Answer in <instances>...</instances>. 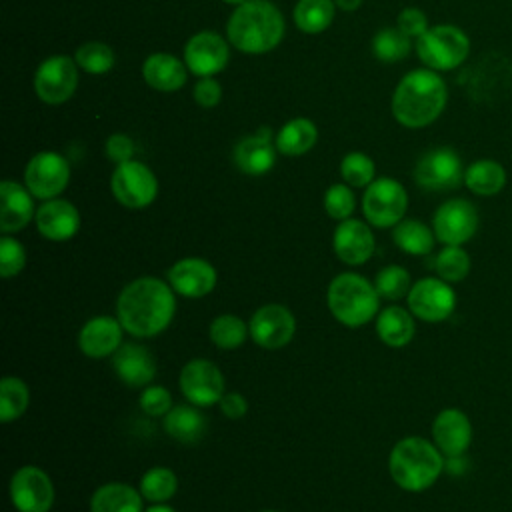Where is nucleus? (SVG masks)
I'll list each match as a JSON object with an SVG mask.
<instances>
[{"label":"nucleus","instance_id":"obj_1","mask_svg":"<svg viewBox=\"0 0 512 512\" xmlns=\"http://www.w3.org/2000/svg\"><path fill=\"white\" fill-rule=\"evenodd\" d=\"M176 292L168 280L138 276L130 280L116 298V318L134 338L162 334L176 316Z\"/></svg>","mask_w":512,"mask_h":512},{"label":"nucleus","instance_id":"obj_2","mask_svg":"<svg viewBox=\"0 0 512 512\" xmlns=\"http://www.w3.org/2000/svg\"><path fill=\"white\" fill-rule=\"evenodd\" d=\"M448 88L436 70L416 68L408 72L392 94V114L406 128L432 124L446 108Z\"/></svg>","mask_w":512,"mask_h":512},{"label":"nucleus","instance_id":"obj_3","mask_svg":"<svg viewBox=\"0 0 512 512\" xmlns=\"http://www.w3.org/2000/svg\"><path fill=\"white\" fill-rule=\"evenodd\" d=\"M226 34L240 52L264 54L282 42L284 18L268 0H246L230 14Z\"/></svg>","mask_w":512,"mask_h":512},{"label":"nucleus","instance_id":"obj_4","mask_svg":"<svg viewBox=\"0 0 512 512\" xmlns=\"http://www.w3.org/2000/svg\"><path fill=\"white\" fill-rule=\"evenodd\" d=\"M438 446L422 436L398 440L388 454V472L394 484L406 492L428 490L442 474L446 462Z\"/></svg>","mask_w":512,"mask_h":512},{"label":"nucleus","instance_id":"obj_5","mask_svg":"<svg viewBox=\"0 0 512 512\" xmlns=\"http://www.w3.org/2000/svg\"><path fill=\"white\" fill-rule=\"evenodd\" d=\"M380 294L366 276L358 272L336 274L326 290V304L334 320L348 328H360L380 312Z\"/></svg>","mask_w":512,"mask_h":512},{"label":"nucleus","instance_id":"obj_6","mask_svg":"<svg viewBox=\"0 0 512 512\" xmlns=\"http://www.w3.org/2000/svg\"><path fill=\"white\" fill-rule=\"evenodd\" d=\"M416 54L426 68L448 72L464 64L468 58L470 38L454 24L430 26L420 38H416Z\"/></svg>","mask_w":512,"mask_h":512},{"label":"nucleus","instance_id":"obj_7","mask_svg":"<svg viewBox=\"0 0 512 512\" xmlns=\"http://www.w3.org/2000/svg\"><path fill=\"white\" fill-rule=\"evenodd\" d=\"M408 208L406 188L388 176L370 182L362 196V214L374 228H394Z\"/></svg>","mask_w":512,"mask_h":512},{"label":"nucleus","instance_id":"obj_8","mask_svg":"<svg viewBox=\"0 0 512 512\" xmlns=\"http://www.w3.org/2000/svg\"><path fill=\"white\" fill-rule=\"evenodd\" d=\"M460 154L450 146H438L424 152L414 166V180L422 190L448 192L464 184Z\"/></svg>","mask_w":512,"mask_h":512},{"label":"nucleus","instance_id":"obj_9","mask_svg":"<svg viewBox=\"0 0 512 512\" xmlns=\"http://www.w3.org/2000/svg\"><path fill=\"white\" fill-rule=\"evenodd\" d=\"M110 190L122 206L130 210H140L156 200L158 180L146 164L138 160H128L116 164L110 178Z\"/></svg>","mask_w":512,"mask_h":512},{"label":"nucleus","instance_id":"obj_10","mask_svg":"<svg viewBox=\"0 0 512 512\" xmlns=\"http://www.w3.org/2000/svg\"><path fill=\"white\" fill-rule=\"evenodd\" d=\"M178 386L186 402L208 408L222 400L226 394V382L222 370L206 358L188 360L178 376Z\"/></svg>","mask_w":512,"mask_h":512},{"label":"nucleus","instance_id":"obj_11","mask_svg":"<svg viewBox=\"0 0 512 512\" xmlns=\"http://www.w3.org/2000/svg\"><path fill=\"white\" fill-rule=\"evenodd\" d=\"M10 502L18 512H50L56 490L48 472L40 466H20L8 484Z\"/></svg>","mask_w":512,"mask_h":512},{"label":"nucleus","instance_id":"obj_12","mask_svg":"<svg viewBox=\"0 0 512 512\" xmlns=\"http://www.w3.org/2000/svg\"><path fill=\"white\" fill-rule=\"evenodd\" d=\"M406 302L414 318L424 322H442L450 318L456 308V292L450 282L438 276H426L412 284Z\"/></svg>","mask_w":512,"mask_h":512},{"label":"nucleus","instance_id":"obj_13","mask_svg":"<svg viewBox=\"0 0 512 512\" xmlns=\"http://www.w3.org/2000/svg\"><path fill=\"white\" fill-rule=\"evenodd\" d=\"M70 182L68 160L52 150L34 154L24 168V186L34 198L50 200L58 198Z\"/></svg>","mask_w":512,"mask_h":512},{"label":"nucleus","instance_id":"obj_14","mask_svg":"<svg viewBox=\"0 0 512 512\" xmlns=\"http://www.w3.org/2000/svg\"><path fill=\"white\" fill-rule=\"evenodd\" d=\"M480 218L476 206L466 198H450L442 202L432 216V230L444 246H462L478 230Z\"/></svg>","mask_w":512,"mask_h":512},{"label":"nucleus","instance_id":"obj_15","mask_svg":"<svg viewBox=\"0 0 512 512\" xmlns=\"http://www.w3.org/2000/svg\"><path fill=\"white\" fill-rule=\"evenodd\" d=\"M78 86V64L74 58L58 54L40 62L34 74L36 96L46 104H62L72 98Z\"/></svg>","mask_w":512,"mask_h":512},{"label":"nucleus","instance_id":"obj_16","mask_svg":"<svg viewBox=\"0 0 512 512\" xmlns=\"http://www.w3.org/2000/svg\"><path fill=\"white\" fill-rule=\"evenodd\" d=\"M250 338L264 350L288 346L296 334V318L284 304H264L248 320Z\"/></svg>","mask_w":512,"mask_h":512},{"label":"nucleus","instance_id":"obj_17","mask_svg":"<svg viewBox=\"0 0 512 512\" xmlns=\"http://www.w3.org/2000/svg\"><path fill=\"white\" fill-rule=\"evenodd\" d=\"M166 280L178 296L198 300L208 296L216 288L218 272L210 260L198 258V256H186L176 260L168 268Z\"/></svg>","mask_w":512,"mask_h":512},{"label":"nucleus","instance_id":"obj_18","mask_svg":"<svg viewBox=\"0 0 512 512\" xmlns=\"http://www.w3.org/2000/svg\"><path fill=\"white\" fill-rule=\"evenodd\" d=\"M374 248L376 238L366 222L358 218H348L334 228L332 250L340 262L348 266H362L372 258Z\"/></svg>","mask_w":512,"mask_h":512},{"label":"nucleus","instance_id":"obj_19","mask_svg":"<svg viewBox=\"0 0 512 512\" xmlns=\"http://www.w3.org/2000/svg\"><path fill=\"white\" fill-rule=\"evenodd\" d=\"M228 56L230 52L226 40L212 30H202L194 34L184 46V64L192 74L200 78L214 76L224 70Z\"/></svg>","mask_w":512,"mask_h":512},{"label":"nucleus","instance_id":"obj_20","mask_svg":"<svg viewBox=\"0 0 512 512\" xmlns=\"http://www.w3.org/2000/svg\"><path fill=\"white\" fill-rule=\"evenodd\" d=\"M124 326L116 316L100 314L86 320L78 332V348L84 356L100 360L112 358V354L124 344Z\"/></svg>","mask_w":512,"mask_h":512},{"label":"nucleus","instance_id":"obj_21","mask_svg":"<svg viewBox=\"0 0 512 512\" xmlns=\"http://www.w3.org/2000/svg\"><path fill=\"white\" fill-rule=\"evenodd\" d=\"M112 370L118 380L130 388H146L152 384L158 364L154 354L138 342H124L112 354Z\"/></svg>","mask_w":512,"mask_h":512},{"label":"nucleus","instance_id":"obj_22","mask_svg":"<svg viewBox=\"0 0 512 512\" xmlns=\"http://www.w3.org/2000/svg\"><path fill=\"white\" fill-rule=\"evenodd\" d=\"M34 222L42 238L52 242H66L80 230V212L72 202L64 198H50L36 208Z\"/></svg>","mask_w":512,"mask_h":512},{"label":"nucleus","instance_id":"obj_23","mask_svg":"<svg viewBox=\"0 0 512 512\" xmlns=\"http://www.w3.org/2000/svg\"><path fill=\"white\" fill-rule=\"evenodd\" d=\"M432 442L446 458L462 456L472 442L470 418L460 408H444L432 422Z\"/></svg>","mask_w":512,"mask_h":512},{"label":"nucleus","instance_id":"obj_24","mask_svg":"<svg viewBox=\"0 0 512 512\" xmlns=\"http://www.w3.org/2000/svg\"><path fill=\"white\" fill-rule=\"evenodd\" d=\"M32 198V192L14 180L0 184V230L4 234H16L30 224L36 216Z\"/></svg>","mask_w":512,"mask_h":512},{"label":"nucleus","instance_id":"obj_25","mask_svg":"<svg viewBox=\"0 0 512 512\" xmlns=\"http://www.w3.org/2000/svg\"><path fill=\"white\" fill-rule=\"evenodd\" d=\"M236 168L248 176H262L272 170L276 162V146H272L270 132L260 128L256 134L244 136L232 150Z\"/></svg>","mask_w":512,"mask_h":512},{"label":"nucleus","instance_id":"obj_26","mask_svg":"<svg viewBox=\"0 0 512 512\" xmlns=\"http://www.w3.org/2000/svg\"><path fill=\"white\" fill-rule=\"evenodd\" d=\"M142 76L148 86L160 92H174L186 84L188 66L166 52L150 54L142 64Z\"/></svg>","mask_w":512,"mask_h":512},{"label":"nucleus","instance_id":"obj_27","mask_svg":"<svg viewBox=\"0 0 512 512\" xmlns=\"http://www.w3.org/2000/svg\"><path fill=\"white\" fill-rule=\"evenodd\" d=\"M162 426L172 440L180 444H196L206 434L208 420L200 406L184 402L172 406V410L164 416Z\"/></svg>","mask_w":512,"mask_h":512},{"label":"nucleus","instance_id":"obj_28","mask_svg":"<svg viewBox=\"0 0 512 512\" xmlns=\"http://www.w3.org/2000/svg\"><path fill=\"white\" fill-rule=\"evenodd\" d=\"M144 496L126 482H106L90 496V512H144Z\"/></svg>","mask_w":512,"mask_h":512},{"label":"nucleus","instance_id":"obj_29","mask_svg":"<svg viewBox=\"0 0 512 512\" xmlns=\"http://www.w3.org/2000/svg\"><path fill=\"white\" fill-rule=\"evenodd\" d=\"M376 334L390 348H404L416 334L414 314L402 306H386L376 316Z\"/></svg>","mask_w":512,"mask_h":512},{"label":"nucleus","instance_id":"obj_30","mask_svg":"<svg viewBox=\"0 0 512 512\" xmlns=\"http://www.w3.org/2000/svg\"><path fill=\"white\" fill-rule=\"evenodd\" d=\"M464 186L476 196H496L506 186V170L498 160L480 158L466 168Z\"/></svg>","mask_w":512,"mask_h":512},{"label":"nucleus","instance_id":"obj_31","mask_svg":"<svg viewBox=\"0 0 512 512\" xmlns=\"http://www.w3.org/2000/svg\"><path fill=\"white\" fill-rule=\"evenodd\" d=\"M318 140V128L308 118H294L286 122L276 136V150L284 156H302Z\"/></svg>","mask_w":512,"mask_h":512},{"label":"nucleus","instance_id":"obj_32","mask_svg":"<svg viewBox=\"0 0 512 512\" xmlns=\"http://www.w3.org/2000/svg\"><path fill=\"white\" fill-rule=\"evenodd\" d=\"M394 244L410 256H426L436 244L434 230L420 220L404 218L392 228Z\"/></svg>","mask_w":512,"mask_h":512},{"label":"nucleus","instance_id":"obj_33","mask_svg":"<svg viewBox=\"0 0 512 512\" xmlns=\"http://www.w3.org/2000/svg\"><path fill=\"white\" fill-rule=\"evenodd\" d=\"M208 336L218 350H236L250 336V328L248 322H244L240 316L224 312L210 322Z\"/></svg>","mask_w":512,"mask_h":512},{"label":"nucleus","instance_id":"obj_34","mask_svg":"<svg viewBox=\"0 0 512 512\" xmlns=\"http://www.w3.org/2000/svg\"><path fill=\"white\" fill-rule=\"evenodd\" d=\"M138 490L146 502L164 504L178 492V476L168 466H152L142 474Z\"/></svg>","mask_w":512,"mask_h":512},{"label":"nucleus","instance_id":"obj_35","mask_svg":"<svg viewBox=\"0 0 512 512\" xmlns=\"http://www.w3.org/2000/svg\"><path fill=\"white\" fill-rule=\"evenodd\" d=\"M30 404V388L28 384L12 374H6L0 380V420L4 424L18 420Z\"/></svg>","mask_w":512,"mask_h":512},{"label":"nucleus","instance_id":"obj_36","mask_svg":"<svg viewBox=\"0 0 512 512\" xmlns=\"http://www.w3.org/2000/svg\"><path fill=\"white\" fill-rule=\"evenodd\" d=\"M334 6V0H298L294 24L306 34H320L334 20Z\"/></svg>","mask_w":512,"mask_h":512},{"label":"nucleus","instance_id":"obj_37","mask_svg":"<svg viewBox=\"0 0 512 512\" xmlns=\"http://www.w3.org/2000/svg\"><path fill=\"white\" fill-rule=\"evenodd\" d=\"M438 278L456 284L470 274V256L462 246H444L430 264Z\"/></svg>","mask_w":512,"mask_h":512},{"label":"nucleus","instance_id":"obj_38","mask_svg":"<svg viewBox=\"0 0 512 512\" xmlns=\"http://www.w3.org/2000/svg\"><path fill=\"white\" fill-rule=\"evenodd\" d=\"M410 48V36H406L398 26L378 30L372 40V52L384 64H392L406 58L410 54Z\"/></svg>","mask_w":512,"mask_h":512},{"label":"nucleus","instance_id":"obj_39","mask_svg":"<svg viewBox=\"0 0 512 512\" xmlns=\"http://www.w3.org/2000/svg\"><path fill=\"white\" fill-rule=\"evenodd\" d=\"M374 286L382 300L398 302L408 296V292L412 288V278L404 266L390 264V266H384L378 270V274L374 278Z\"/></svg>","mask_w":512,"mask_h":512},{"label":"nucleus","instance_id":"obj_40","mask_svg":"<svg viewBox=\"0 0 512 512\" xmlns=\"http://www.w3.org/2000/svg\"><path fill=\"white\" fill-rule=\"evenodd\" d=\"M74 60L88 74H104L114 66V52L104 42H86L76 50Z\"/></svg>","mask_w":512,"mask_h":512},{"label":"nucleus","instance_id":"obj_41","mask_svg":"<svg viewBox=\"0 0 512 512\" xmlns=\"http://www.w3.org/2000/svg\"><path fill=\"white\" fill-rule=\"evenodd\" d=\"M340 174L348 186L366 188L370 182H374L376 168L370 156L362 152H348L340 162Z\"/></svg>","mask_w":512,"mask_h":512},{"label":"nucleus","instance_id":"obj_42","mask_svg":"<svg viewBox=\"0 0 512 512\" xmlns=\"http://www.w3.org/2000/svg\"><path fill=\"white\" fill-rule=\"evenodd\" d=\"M28 254L24 244L14 238L12 234H2L0 238V276L2 278H14L18 276L26 266Z\"/></svg>","mask_w":512,"mask_h":512},{"label":"nucleus","instance_id":"obj_43","mask_svg":"<svg viewBox=\"0 0 512 512\" xmlns=\"http://www.w3.org/2000/svg\"><path fill=\"white\" fill-rule=\"evenodd\" d=\"M356 208L354 192L348 184H332L324 192V210L332 220H348Z\"/></svg>","mask_w":512,"mask_h":512},{"label":"nucleus","instance_id":"obj_44","mask_svg":"<svg viewBox=\"0 0 512 512\" xmlns=\"http://www.w3.org/2000/svg\"><path fill=\"white\" fill-rule=\"evenodd\" d=\"M138 406L144 414H148L152 418H160V416L164 418L172 410L174 398L166 386L148 384L146 388H142V392L138 396Z\"/></svg>","mask_w":512,"mask_h":512},{"label":"nucleus","instance_id":"obj_45","mask_svg":"<svg viewBox=\"0 0 512 512\" xmlns=\"http://www.w3.org/2000/svg\"><path fill=\"white\" fill-rule=\"evenodd\" d=\"M398 28L410 38H420L430 26L426 14L420 8L410 6L398 14Z\"/></svg>","mask_w":512,"mask_h":512},{"label":"nucleus","instance_id":"obj_46","mask_svg":"<svg viewBox=\"0 0 512 512\" xmlns=\"http://www.w3.org/2000/svg\"><path fill=\"white\" fill-rule=\"evenodd\" d=\"M104 150H106V156H108L110 162L122 164V162L132 160V156H134V142L126 134H112V136H108V140L104 144Z\"/></svg>","mask_w":512,"mask_h":512},{"label":"nucleus","instance_id":"obj_47","mask_svg":"<svg viewBox=\"0 0 512 512\" xmlns=\"http://www.w3.org/2000/svg\"><path fill=\"white\" fill-rule=\"evenodd\" d=\"M222 98V86L218 80H214L212 76H202L196 84H194V100L202 106V108H212L220 102Z\"/></svg>","mask_w":512,"mask_h":512},{"label":"nucleus","instance_id":"obj_48","mask_svg":"<svg viewBox=\"0 0 512 512\" xmlns=\"http://www.w3.org/2000/svg\"><path fill=\"white\" fill-rule=\"evenodd\" d=\"M220 412L230 420H240L248 412V400L240 392H226L218 402Z\"/></svg>","mask_w":512,"mask_h":512},{"label":"nucleus","instance_id":"obj_49","mask_svg":"<svg viewBox=\"0 0 512 512\" xmlns=\"http://www.w3.org/2000/svg\"><path fill=\"white\" fill-rule=\"evenodd\" d=\"M334 4H336L338 8L350 12V10H356V8L362 4V0H334Z\"/></svg>","mask_w":512,"mask_h":512},{"label":"nucleus","instance_id":"obj_50","mask_svg":"<svg viewBox=\"0 0 512 512\" xmlns=\"http://www.w3.org/2000/svg\"><path fill=\"white\" fill-rule=\"evenodd\" d=\"M144 512H176V510L164 502V504H150Z\"/></svg>","mask_w":512,"mask_h":512},{"label":"nucleus","instance_id":"obj_51","mask_svg":"<svg viewBox=\"0 0 512 512\" xmlns=\"http://www.w3.org/2000/svg\"><path fill=\"white\" fill-rule=\"evenodd\" d=\"M226 4H234V6H240L242 2H246V0H224Z\"/></svg>","mask_w":512,"mask_h":512},{"label":"nucleus","instance_id":"obj_52","mask_svg":"<svg viewBox=\"0 0 512 512\" xmlns=\"http://www.w3.org/2000/svg\"><path fill=\"white\" fill-rule=\"evenodd\" d=\"M260 512H280V510H260Z\"/></svg>","mask_w":512,"mask_h":512}]
</instances>
